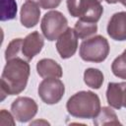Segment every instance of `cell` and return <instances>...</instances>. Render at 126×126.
<instances>
[{
  "label": "cell",
  "mask_w": 126,
  "mask_h": 126,
  "mask_svg": "<svg viewBox=\"0 0 126 126\" xmlns=\"http://www.w3.org/2000/svg\"><path fill=\"white\" fill-rule=\"evenodd\" d=\"M30 73V64L23 57L8 60L1 75V100L6 95L22 93L27 87Z\"/></svg>",
  "instance_id": "obj_1"
},
{
  "label": "cell",
  "mask_w": 126,
  "mask_h": 126,
  "mask_svg": "<svg viewBox=\"0 0 126 126\" xmlns=\"http://www.w3.org/2000/svg\"><path fill=\"white\" fill-rule=\"evenodd\" d=\"M67 111L70 115L91 119L96 116L100 109V100L96 94L91 91H81L73 94L66 103Z\"/></svg>",
  "instance_id": "obj_2"
},
{
  "label": "cell",
  "mask_w": 126,
  "mask_h": 126,
  "mask_svg": "<svg viewBox=\"0 0 126 126\" xmlns=\"http://www.w3.org/2000/svg\"><path fill=\"white\" fill-rule=\"evenodd\" d=\"M109 43L105 37L100 34L84 39L80 45V57L87 62L100 63L104 61L109 54Z\"/></svg>",
  "instance_id": "obj_3"
},
{
  "label": "cell",
  "mask_w": 126,
  "mask_h": 126,
  "mask_svg": "<svg viewBox=\"0 0 126 126\" xmlns=\"http://www.w3.org/2000/svg\"><path fill=\"white\" fill-rule=\"evenodd\" d=\"M102 0H67V9L74 18L96 23L102 13Z\"/></svg>",
  "instance_id": "obj_4"
},
{
  "label": "cell",
  "mask_w": 126,
  "mask_h": 126,
  "mask_svg": "<svg viewBox=\"0 0 126 126\" xmlns=\"http://www.w3.org/2000/svg\"><path fill=\"white\" fill-rule=\"evenodd\" d=\"M40 28L43 36L47 40L53 41L67 30L68 21L61 12L50 11L42 17Z\"/></svg>",
  "instance_id": "obj_5"
},
{
  "label": "cell",
  "mask_w": 126,
  "mask_h": 126,
  "mask_svg": "<svg viewBox=\"0 0 126 126\" xmlns=\"http://www.w3.org/2000/svg\"><path fill=\"white\" fill-rule=\"evenodd\" d=\"M38 95L46 104L58 103L65 93V86L59 78H44L38 86Z\"/></svg>",
  "instance_id": "obj_6"
},
{
  "label": "cell",
  "mask_w": 126,
  "mask_h": 126,
  "mask_svg": "<svg viewBox=\"0 0 126 126\" xmlns=\"http://www.w3.org/2000/svg\"><path fill=\"white\" fill-rule=\"evenodd\" d=\"M37 103L29 96H19L11 104V112L14 118L22 123L32 120L37 113Z\"/></svg>",
  "instance_id": "obj_7"
},
{
  "label": "cell",
  "mask_w": 126,
  "mask_h": 126,
  "mask_svg": "<svg viewBox=\"0 0 126 126\" xmlns=\"http://www.w3.org/2000/svg\"><path fill=\"white\" fill-rule=\"evenodd\" d=\"M78 38L75 30L69 27L57 38L56 49L62 59H68L76 53L78 48Z\"/></svg>",
  "instance_id": "obj_8"
},
{
  "label": "cell",
  "mask_w": 126,
  "mask_h": 126,
  "mask_svg": "<svg viewBox=\"0 0 126 126\" xmlns=\"http://www.w3.org/2000/svg\"><path fill=\"white\" fill-rule=\"evenodd\" d=\"M44 45L43 36L38 32H32L29 33L23 39L22 56L27 61L32 60L35 55H37Z\"/></svg>",
  "instance_id": "obj_9"
},
{
  "label": "cell",
  "mask_w": 126,
  "mask_h": 126,
  "mask_svg": "<svg viewBox=\"0 0 126 126\" xmlns=\"http://www.w3.org/2000/svg\"><path fill=\"white\" fill-rule=\"evenodd\" d=\"M108 35L117 41L126 40V12H117L113 14L106 28Z\"/></svg>",
  "instance_id": "obj_10"
},
{
  "label": "cell",
  "mask_w": 126,
  "mask_h": 126,
  "mask_svg": "<svg viewBox=\"0 0 126 126\" xmlns=\"http://www.w3.org/2000/svg\"><path fill=\"white\" fill-rule=\"evenodd\" d=\"M39 17L40 9L38 3L34 2L33 0H28L22 5L20 20L25 28L31 29L35 27L39 22Z\"/></svg>",
  "instance_id": "obj_11"
},
{
  "label": "cell",
  "mask_w": 126,
  "mask_h": 126,
  "mask_svg": "<svg viewBox=\"0 0 126 126\" xmlns=\"http://www.w3.org/2000/svg\"><path fill=\"white\" fill-rule=\"evenodd\" d=\"M36 71L41 78H61L63 75L61 66L50 58L39 60L36 64Z\"/></svg>",
  "instance_id": "obj_12"
},
{
  "label": "cell",
  "mask_w": 126,
  "mask_h": 126,
  "mask_svg": "<svg viewBox=\"0 0 126 126\" xmlns=\"http://www.w3.org/2000/svg\"><path fill=\"white\" fill-rule=\"evenodd\" d=\"M107 103L115 108L120 109L122 106V83H108L106 90Z\"/></svg>",
  "instance_id": "obj_13"
},
{
  "label": "cell",
  "mask_w": 126,
  "mask_h": 126,
  "mask_svg": "<svg viewBox=\"0 0 126 126\" xmlns=\"http://www.w3.org/2000/svg\"><path fill=\"white\" fill-rule=\"evenodd\" d=\"M94 125H109V124L121 125L115 111L108 106L100 107L96 116L94 117Z\"/></svg>",
  "instance_id": "obj_14"
},
{
  "label": "cell",
  "mask_w": 126,
  "mask_h": 126,
  "mask_svg": "<svg viewBox=\"0 0 126 126\" xmlns=\"http://www.w3.org/2000/svg\"><path fill=\"white\" fill-rule=\"evenodd\" d=\"M74 30L79 38L87 39L97 32V25L96 23L94 22H89L79 19L75 24Z\"/></svg>",
  "instance_id": "obj_15"
},
{
  "label": "cell",
  "mask_w": 126,
  "mask_h": 126,
  "mask_svg": "<svg viewBox=\"0 0 126 126\" xmlns=\"http://www.w3.org/2000/svg\"><path fill=\"white\" fill-rule=\"evenodd\" d=\"M104 81L103 74L96 68H88L84 72V82L92 89H99Z\"/></svg>",
  "instance_id": "obj_16"
},
{
  "label": "cell",
  "mask_w": 126,
  "mask_h": 126,
  "mask_svg": "<svg viewBox=\"0 0 126 126\" xmlns=\"http://www.w3.org/2000/svg\"><path fill=\"white\" fill-rule=\"evenodd\" d=\"M17 2L16 0H1V21L13 20L17 16Z\"/></svg>",
  "instance_id": "obj_17"
},
{
  "label": "cell",
  "mask_w": 126,
  "mask_h": 126,
  "mask_svg": "<svg viewBox=\"0 0 126 126\" xmlns=\"http://www.w3.org/2000/svg\"><path fill=\"white\" fill-rule=\"evenodd\" d=\"M111 71L114 76L126 80V52L123 51L122 54L117 56L112 64H111Z\"/></svg>",
  "instance_id": "obj_18"
},
{
  "label": "cell",
  "mask_w": 126,
  "mask_h": 126,
  "mask_svg": "<svg viewBox=\"0 0 126 126\" xmlns=\"http://www.w3.org/2000/svg\"><path fill=\"white\" fill-rule=\"evenodd\" d=\"M23 39L24 38H14L11 40L5 50V59L6 61L17 58L23 57L22 54V47H23Z\"/></svg>",
  "instance_id": "obj_19"
},
{
  "label": "cell",
  "mask_w": 126,
  "mask_h": 126,
  "mask_svg": "<svg viewBox=\"0 0 126 126\" xmlns=\"http://www.w3.org/2000/svg\"><path fill=\"white\" fill-rule=\"evenodd\" d=\"M61 1L62 0H37L39 6L44 10L57 8L60 5Z\"/></svg>",
  "instance_id": "obj_20"
},
{
  "label": "cell",
  "mask_w": 126,
  "mask_h": 126,
  "mask_svg": "<svg viewBox=\"0 0 126 126\" xmlns=\"http://www.w3.org/2000/svg\"><path fill=\"white\" fill-rule=\"evenodd\" d=\"M122 106L126 108V82H122Z\"/></svg>",
  "instance_id": "obj_21"
},
{
  "label": "cell",
  "mask_w": 126,
  "mask_h": 126,
  "mask_svg": "<svg viewBox=\"0 0 126 126\" xmlns=\"http://www.w3.org/2000/svg\"><path fill=\"white\" fill-rule=\"evenodd\" d=\"M106 3H108V4H115V3H117V2H119V0H104Z\"/></svg>",
  "instance_id": "obj_22"
},
{
  "label": "cell",
  "mask_w": 126,
  "mask_h": 126,
  "mask_svg": "<svg viewBox=\"0 0 126 126\" xmlns=\"http://www.w3.org/2000/svg\"><path fill=\"white\" fill-rule=\"evenodd\" d=\"M119 2H120L124 7H126V0H119Z\"/></svg>",
  "instance_id": "obj_23"
},
{
  "label": "cell",
  "mask_w": 126,
  "mask_h": 126,
  "mask_svg": "<svg viewBox=\"0 0 126 126\" xmlns=\"http://www.w3.org/2000/svg\"><path fill=\"white\" fill-rule=\"evenodd\" d=\"M124 51H125V52H126V49H125V50H124Z\"/></svg>",
  "instance_id": "obj_24"
}]
</instances>
